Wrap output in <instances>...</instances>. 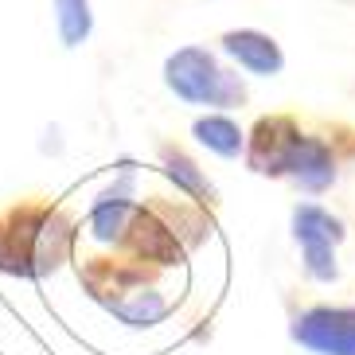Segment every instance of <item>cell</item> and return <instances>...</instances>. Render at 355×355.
I'll return each instance as SVG.
<instances>
[{"label": "cell", "instance_id": "obj_8", "mask_svg": "<svg viewBox=\"0 0 355 355\" xmlns=\"http://www.w3.org/2000/svg\"><path fill=\"white\" fill-rule=\"evenodd\" d=\"M301 133V121L293 114H266L258 117L246 133V148L242 157L250 164L254 176H266V180H282V164H285V153L289 145L297 141Z\"/></svg>", "mask_w": 355, "mask_h": 355}, {"label": "cell", "instance_id": "obj_6", "mask_svg": "<svg viewBox=\"0 0 355 355\" xmlns=\"http://www.w3.org/2000/svg\"><path fill=\"white\" fill-rule=\"evenodd\" d=\"M282 180H289L301 196H324V191H332L336 180H340V160H336L332 141L324 133L301 129L297 141L289 145V153H285Z\"/></svg>", "mask_w": 355, "mask_h": 355}, {"label": "cell", "instance_id": "obj_3", "mask_svg": "<svg viewBox=\"0 0 355 355\" xmlns=\"http://www.w3.org/2000/svg\"><path fill=\"white\" fill-rule=\"evenodd\" d=\"M211 234V219L196 203H176V199H145L133 207V219L121 246L114 254H125L133 261H145L153 270H172L188 261Z\"/></svg>", "mask_w": 355, "mask_h": 355}, {"label": "cell", "instance_id": "obj_13", "mask_svg": "<svg viewBox=\"0 0 355 355\" xmlns=\"http://www.w3.org/2000/svg\"><path fill=\"white\" fill-rule=\"evenodd\" d=\"M55 35L67 51H78L94 35V4L90 0H51Z\"/></svg>", "mask_w": 355, "mask_h": 355}, {"label": "cell", "instance_id": "obj_12", "mask_svg": "<svg viewBox=\"0 0 355 355\" xmlns=\"http://www.w3.org/2000/svg\"><path fill=\"white\" fill-rule=\"evenodd\" d=\"M191 137H196V145H203L219 160H239L246 148V129L230 114H199L191 121Z\"/></svg>", "mask_w": 355, "mask_h": 355}, {"label": "cell", "instance_id": "obj_7", "mask_svg": "<svg viewBox=\"0 0 355 355\" xmlns=\"http://www.w3.org/2000/svg\"><path fill=\"white\" fill-rule=\"evenodd\" d=\"M133 207H137V168L125 164L90 203V219H86L90 239L105 250H117L129 230V219H133Z\"/></svg>", "mask_w": 355, "mask_h": 355}, {"label": "cell", "instance_id": "obj_2", "mask_svg": "<svg viewBox=\"0 0 355 355\" xmlns=\"http://www.w3.org/2000/svg\"><path fill=\"white\" fill-rule=\"evenodd\" d=\"M160 273L164 270H153L125 254H94L78 261V285L86 289V297L105 316H114L121 328H133V332L157 328L172 313Z\"/></svg>", "mask_w": 355, "mask_h": 355}, {"label": "cell", "instance_id": "obj_9", "mask_svg": "<svg viewBox=\"0 0 355 355\" xmlns=\"http://www.w3.org/2000/svg\"><path fill=\"white\" fill-rule=\"evenodd\" d=\"M219 51L234 63V71H246L254 78H277L285 71L282 43L261 28H227L219 35Z\"/></svg>", "mask_w": 355, "mask_h": 355}, {"label": "cell", "instance_id": "obj_1", "mask_svg": "<svg viewBox=\"0 0 355 355\" xmlns=\"http://www.w3.org/2000/svg\"><path fill=\"white\" fill-rule=\"evenodd\" d=\"M78 219L51 199H20L0 211V273L43 282L74 258Z\"/></svg>", "mask_w": 355, "mask_h": 355}, {"label": "cell", "instance_id": "obj_11", "mask_svg": "<svg viewBox=\"0 0 355 355\" xmlns=\"http://www.w3.org/2000/svg\"><path fill=\"white\" fill-rule=\"evenodd\" d=\"M289 230L297 246H340L347 239V227L340 215L316 203V199H301L289 211Z\"/></svg>", "mask_w": 355, "mask_h": 355}, {"label": "cell", "instance_id": "obj_10", "mask_svg": "<svg viewBox=\"0 0 355 355\" xmlns=\"http://www.w3.org/2000/svg\"><path fill=\"white\" fill-rule=\"evenodd\" d=\"M157 168L180 196H188V203H196V207H215V203H219V188L207 180V172L199 168V160L191 157L188 148L172 145V141H160L157 145Z\"/></svg>", "mask_w": 355, "mask_h": 355}, {"label": "cell", "instance_id": "obj_5", "mask_svg": "<svg viewBox=\"0 0 355 355\" xmlns=\"http://www.w3.org/2000/svg\"><path fill=\"white\" fill-rule=\"evenodd\" d=\"M289 340L313 355H355V304H309L289 320Z\"/></svg>", "mask_w": 355, "mask_h": 355}, {"label": "cell", "instance_id": "obj_4", "mask_svg": "<svg viewBox=\"0 0 355 355\" xmlns=\"http://www.w3.org/2000/svg\"><path fill=\"white\" fill-rule=\"evenodd\" d=\"M160 78H164V90L176 102L207 110V114H230V110H242L250 102L246 78L203 43L176 47L160 67Z\"/></svg>", "mask_w": 355, "mask_h": 355}]
</instances>
